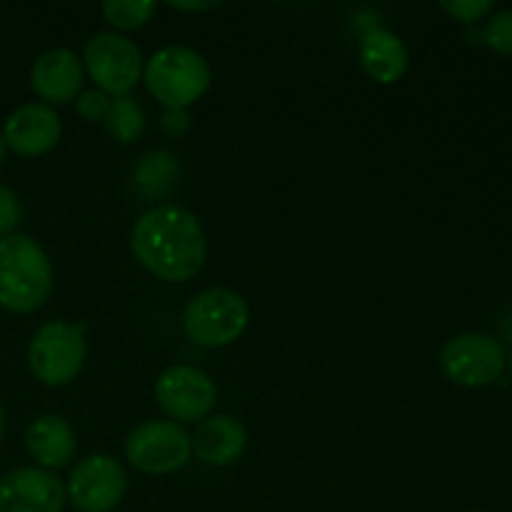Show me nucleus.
I'll return each mask as SVG.
<instances>
[{
    "label": "nucleus",
    "mask_w": 512,
    "mask_h": 512,
    "mask_svg": "<svg viewBox=\"0 0 512 512\" xmlns=\"http://www.w3.org/2000/svg\"><path fill=\"white\" fill-rule=\"evenodd\" d=\"M135 260L165 283H188L203 270L208 238L190 210L180 205H155L140 215L130 233Z\"/></svg>",
    "instance_id": "f257e3e1"
},
{
    "label": "nucleus",
    "mask_w": 512,
    "mask_h": 512,
    "mask_svg": "<svg viewBox=\"0 0 512 512\" xmlns=\"http://www.w3.org/2000/svg\"><path fill=\"white\" fill-rule=\"evenodd\" d=\"M5 158H8V145H5L3 135H0V165L5 163Z\"/></svg>",
    "instance_id": "bb28decb"
},
{
    "label": "nucleus",
    "mask_w": 512,
    "mask_h": 512,
    "mask_svg": "<svg viewBox=\"0 0 512 512\" xmlns=\"http://www.w3.org/2000/svg\"><path fill=\"white\" fill-rule=\"evenodd\" d=\"M103 125L105 133H108L115 143L130 145L143 135L145 113L133 98H115L113 103H110Z\"/></svg>",
    "instance_id": "a211bd4d"
},
{
    "label": "nucleus",
    "mask_w": 512,
    "mask_h": 512,
    "mask_svg": "<svg viewBox=\"0 0 512 512\" xmlns=\"http://www.w3.org/2000/svg\"><path fill=\"white\" fill-rule=\"evenodd\" d=\"M85 75L100 93L110 98H130L135 85L143 80L145 60L135 40L115 30H100L85 43L83 50Z\"/></svg>",
    "instance_id": "423d86ee"
},
{
    "label": "nucleus",
    "mask_w": 512,
    "mask_h": 512,
    "mask_svg": "<svg viewBox=\"0 0 512 512\" xmlns=\"http://www.w3.org/2000/svg\"><path fill=\"white\" fill-rule=\"evenodd\" d=\"M248 300L230 288H208L190 298L183 313V330L200 348L233 345L248 330Z\"/></svg>",
    "instance_id": "39448f33"
},
{
    "label": "nucleus",
    "mask_w": 512,
    "mask_h": 512,
    "mask_svg": "<svg viewBox=\"0 0 512 512\" xmlns=\"http://www.w3.org/2000/svg\"><path fill=\"white\" fill-rule=\"evenodd\" d=\"M143 80L148 93L165 110H188L208 93L213 70L195 48L168 45L145 60Z\"/></svg>",
    "instance_id": "7ed1b4c3"
},
{
    "label": "nucleus",
    "mask_w": 512,
    "mask_h": 512,
    "mask_svg": "<svg viewBox=\"0 0 512 512\" xmlns=\"http://www.w3.org/2000/svg\"><path fill=\"white\" fill-rule=\"evenodd\" d=\"M483 40L498 55L512 58V10H498L490 15L483 30Z\"/></svg>",
    "instance_id": "aec40b11"
},
{
    "label": "nucleus",
    "mask_w": 512,
    "mask_h": 512,
    "mask_svg": "<svg viewBox=\"0 0 512 512\" xmlns=\"http://www.w3.org/2000/svg\"><path fill=\"white\" fill-rule=\"evenodd\" d=\"M65 483L43 468H18L0 478V512H63Z\"/></svg>",
    "instance_id": "9b49d317"
},
{
    "label": "nucleus",
    "mask_w": 512,
    "mask_h": 512,
    "mask_svg": "<svg viewBox=\"0 0 512 512\" xmlns=\"http://www.w3.org/2000/svg\"><path fill=\"white\" fill-rule=\"evenodd\" d=\"M440 370L460 388H485L500 380L505 350L493 335L460 333L440 348Z\"/></svg>",
    "instance_id": "1a4fd4ad"
},
{
    "label": "nucleus",
    "mask_w": 512,
    "mask_h": 512,
    "mask_svg": "<svg viewBox=\"0 0 512 512\" xmlns=\"http://www.w3.org/2000/svg\"><path fill=\"white\" fill-rule=\"evenodd\" d=\"M110 103H113V98L100 93L98 88L83 90V93L75 98V110H78V115L85 123H103L105 115H108Z\"/></svg>",
    "instance_id": "4be33fe9"
},
{
    "label": "nucleus",
    "mask_w": 512,
    "mask_h": 512,
    "mask_svg": "<svg viewBox=\"0 0 512 512\" xmlns=\"http://www.w3.org/2000/svg\"><path fill=\"white\" fill-rule=\"evenodd\" d=\"M180 160L170 150H148L133 168V188L145 200H163L178 188Z\"/></svg>",
    "instance_id": "f3484780"
},
{
    "label": "nucleus",
    "mask_w": 512,
    "mask_h": 512,
    "mask_svg": "<svg viewBox=\"0 0 512 512\" xmlns=\"http://www.w3.org/2000/svg\"><path fill=\"white\" fill-rule=\"evenodd\" d=\"M470 512H485V510H470Z\"/></svg>",
    "instance_id": "c85d7f7f"
},
{
    "label": "nucleus",
    "mask_w": 512,
    "mask_h": 512,
    "mask_svg": "<svg viewBox=\"0 0 512 512\" xmlns=\"http://www.w3.org/2000/svg\"><path fill=\"white\" fill-rule=\"evenodd\" d=\"M5 410H3V405H0V443H3V438H5Z\"/></svg>",
    "instance_id": "a878e982"
},
{
    "label": "nucleus",
    "mask_w": 512,
    "mask_h": 512,
    "mask_svg": "<svg viewBox=\"0 0 512 512\" xmlns=\"http://www.w3.org/2000/svg\"><path fill=\"white\" fill-rule=\"evenodd\" d=\"M505 365H508V370H510V378H512V353L508 355V358H505Z\"/></svg>",
    "instance_id": "cd10ccee"
},
{
    "label": "nucleus",
    "mask_w": 512,
    "mask_h": 512,
    "mask_svg": "<svg viewBox=\"0 0 512 512\" xmlns=\"http://www.w3.org/2000/svg\"><path fill=\"white\" fill-rule=\"evenodd\" d=\"M25 448L30 458L43 470H60L75 458L78 438L63 415H40L25 430Z\"/></svg>",
    "instance_id": "2eb2a0df"
},
{
    "label": "nucleus",
    "mask_w": 512,
    "mask_h": 512,
    "mask_svg": "<svg viewBox=\"0 0 512 512\" xmlns=\"http://www.w3.org/2000/svg\"><path fill=\"white\" fill-rule=\"evenodd\" d=\"M20 218H23L20 198L8 188V185L0 183V238L13 235L15 228L20 225Z\"/></svg>",
    "instance_id": "5701e85b"
},
{
    "label": "nucleus",
    "mask_w": 512,
    "mask_h": 512,
    "mask_svg": "<svg viewBox=\"0 0 512 512\" xmlns=\"http://www.w3.org/2000/svg\"><path fill=\"white\" fill-rule=\"evenodd\" d=\"M83 60L68 48H50L30 68V88L45 105H68L83 93Z\"/></svg>",
    "instance_id": "ddd939ff"
},
{
    "label": "nucleus",
    "mask_w": 512,
    "mask_h": 512,
    "mask_svg": "<svg viewBox=\"0 0 512 512\" xmlns=\"http://www.w3.org/2000/svg\"><path fill=\"white\" fill-rule=\"evenodd\" d=\"M493 8V0H443L440 3V10H445L450 18L463 25H475L478 20L488 18Z\"/></svg>",
    "instance_id": "412c9836"
},
{
    "label": "nucleus",
    "mask_w": 512,
    "mask_h": 512,
    "mask_svg": "<svg viewBox=\"0 0 512 512\" xmlns=\"http://www.w3.org/2000/svg\"><path fill=\"white\" fill-rule=\"evenodd\" d=\"M215 5L218 3H198V0L195 3H175V0H170L168 8L178 10V13H203V10H213Z\"/></svg>",
    "instance_id": "393cba45"
},
{
    "label": "nucleus",
    "mask_w": 512,
    "mask_h": 512,
    "mask_svg": "<svg viewBox=\"0 0 512 512\" xmlns=\"http://www.w3.org/2000/svg\"><path fill=\"white\" fill-rule=\"evenodd\" d=\"M158 13V5L153 0H108L103 5V15L115 33H128V30H138L153 20Z\"/></svg>",
    "instance_id": "6ab92c4d"
},
{
    "label": "nucleus",
    "mask_w": 512,
    "mask_h": 512,
    "mask_svg": "<svg viewBox=\"0 0 512 512\" xmlns=\"http://www.w3.org/2000/svg\"><path fill=\"white\" fill-rule=\"evenodd\" d=\"M55 273L48 253L30 235L0 238V308L30 315L48 303Z\"/></svg>",
    "instance_id": "f03ea898"
},
{
    "label": "nucleus",
    "mask_w": 512,
    "mask_h": 512,
    "mask_svg": "<svg viewBox=\"0 0 512 512\" xmlns=\"http://www.w3.org/2000/svg\"><path fill=\"white\" fill-rule=\"evenodd\" d=\"M3 140L8 150L23 158H38L60 143L63 120L45 103H25L15 108L3 123Z\"/></svg>",
    "instance_id": "f8f14e48"
},
{
    "label": "nucleus",
    "mask_w": 512,
    "mask_h": 512,
    "mask_svg": "<svg viewBox=\"0 0 512 512\" xmlns=\"http://www.w3.org/2000/svg\"><path fill=\"white\" fill-rule=\"evenodd\" d=\"M125 460L143 475L178 473L193 458V440L173 420H145L125 438Z\"/></svg>",
    "instance_id": "0eeeda50"
},
{
    "label": "nucleus",
    "mask_w": 512,
    "mask_h": 512,
    "mask_svg": "<svg viewBox=\"0 0 512 512\" xmlns=\"http://www.w3.org/2000/svg\"><path fill=\"white\" fill-rule=\"evenodd\" d=\"M128 493L125 468L108 453L80 460L65 483V498L78 512H113Z\"/></svg>",
    "instance_id": "9d476101"
},
{
    "label": "nucleus",
    "mask_w": 512,
    "mask_h": 512,
    "mask_svg": "<svg viewBox=\"0 0 512 512\" xmlns=\"http://www.w3.org/2000/svg\"><path fill=\"white\" fill-rule=\"evenodd\" d=\"M155 400L168 420L193 425L213 415L218 388L215 380L195 365H170L155 380Z\"/></svg>",
    "instance_id": "6e6552de"
},
{
    "label": "nucleus",
    "mask_w": 512,
    "mask_h": 512,
    "mask_svg": "<svg viewBox=\"0 0 512 512\" xmlns=\"http://www.w3.org/2000/svg\"><path fill=\"white\" fill-rule=\"evenodd\" d=\"M358 60L365 73L380 85H395L410 68V50L400 35L388 28H370L360 38Z\"/></svg>",
    "instance_id": "dca6fc26"
},
{
    "label": "nucleus",
    "mask_w": 512,
    "mask_h": 512,
    "mask_svg": "<svg viewBox=\"0 0 512 512\" xmlns=\"http://www.w3.org/2000/svg\"><path fill=\"white\" fill-rule=\"evenodd\" d=\"M193 453L210 468H228L243 458L248 448V430L235 415L213 413L195 425Z\"/></svg>",
    "instance_id": "4468645a"
},
{
    "label": "nucleus",
    "mask_w": 512,
    "mask_h": 512,
    "mask_svg": "<svg viewBox=\"0 0 512 512\" xmlns=\"http://www.w3.org/2000/svg\"><path fill=\"white\" fill-rule=\"evenodd\" d=\"M85 323L50 320L40 325L28 343V368L38 383L48 388L70 385L88 358Z\"/></svg>",
    "instance_id": "20e7f679"
},
{
    "label": "nucleus",
    "mask_w": 512,
    "mask_h": 512,
    "mask_svg": "<svg viewBox=\"0 0 512 512\" xmlns=\"http://www.w3.org/2000/svg\"><path fill=\"white\" fill-rule=\"evenodd\" d=\"M160 125H163V130L168 135L180 138V135H185L190 130L188 110H165L163 118H160Z\"/></svg>",
    "instance_id": "b1692460"
}]
</instances>
